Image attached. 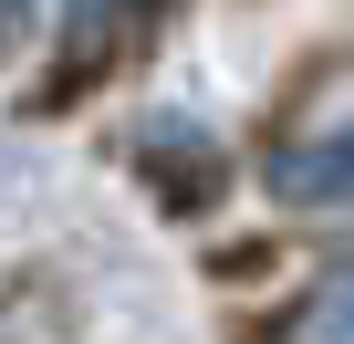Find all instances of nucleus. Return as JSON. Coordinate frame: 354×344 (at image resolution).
I'll return each mask as SVG.
<instances>
[{
	"label": "nucleus",
	"instance_id": "1",
	"mask_svg": "<svg viewBox=\"0 0 354 344\" xmlns=\"http://www.w3.org/2000/svg\"><path fill=\"white\" fill-rule=\"evenodd\" d=\"M271 188H292V199H354V136L281 156V167H271Z\"/></svg>",
	"mask_w": 354,
	"mask_h": 344
}]
</instances>
